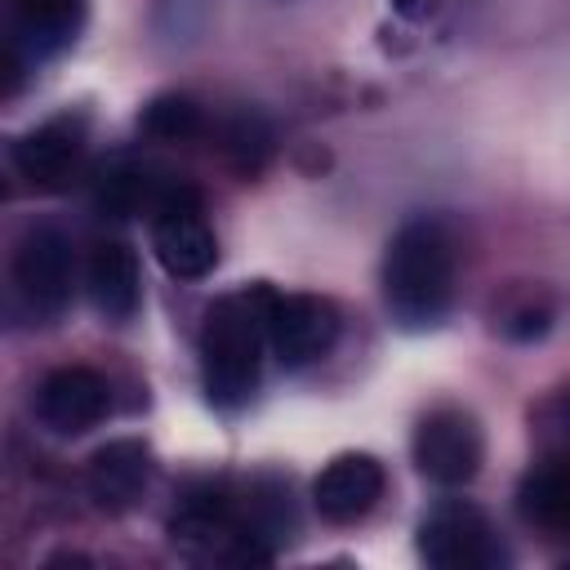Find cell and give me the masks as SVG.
Listing matches in <instances>:
<instances>
[{"label":"cell","instance_id":"1","mask_svg":"<svg viewBox=\"0 0 570 570\" xmlns=\"http://www.w3.org/2000/svg\"><path fill=\"white\" fill-rule=\"evenodd\" d=\"M454 298V240L436 218L396 227L383 254V303L401 330H432Z\"/></svg>","mask_w":570,"mask_h":570},{"label":"cell","instance_id":"2","mask_svg":"<svg viewBox=\"0 0 570 570\" xmlns=\"http://www.w3.org/2000/svg\"><path fill=\"white\" fill-rule=\"evenodd\" d=\"M267 298L272 289L223 294L200 325V383L218 410H236L254 396L263 347H267Z\"/></svg>","mask_w":570,"mask_h":570},{"label":"cell","instance_id":"3","mask_svg":"<svg viewBox=\"0 0 570 570\" xmlns=\"http://www.w3.org/2000/svg\"><path fill=\"white\" fill-rule=\"evenodd\" d=\"M419 557L436 570H494L508 561L490 517L463 499H445L423 517Z\"/></svg>","mask_w":570,"mask_h":570},{"label":"cell","instance_id":"4","mask_svg":"<svg viewBox=\"0 0 570 570\" xmlns=\"http://www.w3.org/2000/svg\"><path fill=\"white\" fill-rule=\"evenodd\" d=\"M76 285V254L58 227H31L13 249V289L22 307L40 321H53L71 303Z\"/></svg>","mask_w":570,"mask_h":570},{"label":"cell","instance_id":"5","mask_svg":"<svg viewBox=\"0 0 570 570\" xmlns=\"http://www.w3.org/2000/svg\"><path fill=\"white\" fill-rule=\"evenodd\" d=\"M151 249L160 267L178 281H200L218 263V236L205 223L200 200L187 187H174L156 209H151Z\"/></svg>","mask_w":570,"mask_h":570},{"label":"cell","instance_id":"6","mask_svg":"<svg viewBox=\"0 0 570 570\" xmlns=\"http://www.w3.org/2000/svg\"><path fill=\"white\" fill-rule=\"evenodd\" d=\"M414 468L432 485H468L481 468V428L468 410L441 405L414 428Z\"/></svg>","mask_w":570,"mask_h":570},{"label":"cell","instance_id":"7","mask_svg":"<svg viewBox=\"0 0 570 570\" xmlns=\"http://www.w3.org/2000/svg\"><path fill=\"white\" fill-rule=\"evenodd\" d=\"M338 338V312L321 294H272L267 298V352L298 370L316 356H325Z\"/></svg>","mask_w":570,"mask_h":570},{"label":"cell","instance_id":"8","mask_svg":"<svg viewBox=\"0 0 570 570\" xmlns=\"http://www.w3.org/2000/svg\"><path fill=\"white\" fill-rule=\"evenodd\" d=\"M111 414V387L89 365H62L36 387V419L53 436H85Z\"/></svg>","mask_w":570,"mask_h":570},{"label":"cell","instance_id":"9","mask_svg":"<svg viewBox=\"0 0 570 570\" xmlns=\"http://www.w3.org/2000/svg\"><path fill=\"white\" fill-rule=\"evenodd\" d=\"M85 134H89V120L80 111H58L13 142V169L36 191H53L76 174L85 156Z\"/></svg>","mask_w":570,"mask_h":570},{"label":"cell","instance_id":"10","mask_svg":"<svg viewBox=\"0 0 570 570\" xmlns=\"http://www.w3.org/2000/svg\"><path fill=\"white\" fill-rule=\"evenodd\" d=\"M383 490H387V472L374 454H338L312 481V503L325 521L352 525L383 499Z\"/></svg>","mask_w":570,"mask_h":570},{"label":"cell","instance_id":"11","mask_svg":"<svg viewBox=\"0 0 570 570\" xmlns=\"http://www.w3.org/2000/svg\"><path fill=\"white\" fill-rule=\"evenodd\" d=\"M147 481H151V450L138 436L107 441L89 454L85 485L102 512H129L142 499Z\"/></svg>","mask_w":570,"mask_h":570},{"label":"cell","instance_id":"12","mask_svg":"<svg viewBox=\"0 0 570 570\" xmlns=\"http://www.w3.org/2000/svg\"><path fill=\"white\" fill-rule=\"evenodd\" d=\"M89 298L107 321H129L142 303V272L138 254L125 240H102L89 258Z\"/></svg>","mask_w":570,"mask_h":570},{"label":"cell","instance_id":"13","mask_svg":"<svg viewBox=\"0 0 570 570\" xmlns=\"http://www.w3.org/2000/svg\"><path fill=\"white\" fill-rule=\"evenodd\" d=\"M13 9V45L31 58H49L76 40L85 27L89 0H9Z\"/></svg>","mask_w":570,"mask_h":570},{"label":"cell","instance_id":"14","mask_svg":"<svg viewBox=\"0 0 570 570\" xmlns=\"http://www.w3.org/2000/svg\"><path fill=\"white\" fill-rule=\"evenodd\" d=\"M517 508L530 525H539L548 534H570V454H561V450L543 454L521 476Z\"/></svg>","mask_w":570,"mask_h":570},{"label":"cell","instance_id":"15","mask_svg":"<svg viewBox=\"0 0 570 570\" xmlns=\"http://www.w3.org/2000/svg\"><path fill=\"white\" fill-rule=\"evenodd\" d=\"M174 187H160L142 165H111L102 169V183H98V205L111 209V214H134V209H156Z\"/></svg>","mask_w":570,"mask_h":570},{"label":"cell","instance_id":"16","mask_svg":"<svg viewBox=\"0 0 570 570\" xmlns=\"http://www.w3.org/2000/svg\"><path fill=\"white\" fill-rule=\"evenodd\" d=\"M138 125H142V134H147V138H160V142H178V138H191V134H200V107H196L191 98L165 94V98H156V102H147V107H142Z\"/></svg>","mask_w":570,"mask_h":570},{"label":"cell","instance_id":"17","mask_svg":"<svg viewBox=\"0 0 570 570\" xmlns=\"http://www.w3.org/2000/svg\"><path fill=\"white\" fill-rule=\"evenodd\" d=\"M552 428H561V445H557V450H561V454H570V392L552 405Z\"/></svg>","mask_w":570,"mask_h":570}]
</instances>
